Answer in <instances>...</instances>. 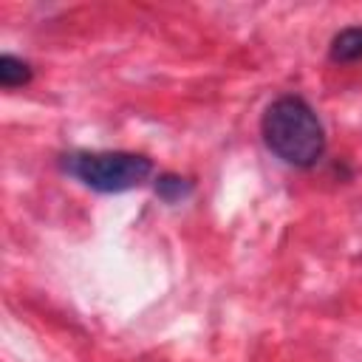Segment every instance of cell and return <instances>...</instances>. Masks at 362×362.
I'll use <instances>...</instances> for the list:
<instances>
[{
  "label": "cell",
  "mask_w": 362,
  "mask_h": 362,
  "mask_svg": "<svg viewBox=\"0 0 362 362\" xmlns=\"http://www.w3.org/2000/svg\"><path fill=\"white\" fill-rule=\"evenodd\" d=\"M266 147L291 167H314L325 153V130L303 96H277L260 119Z\"/></svg>",
  "instance_id": "cell-1"
},
{
  "label": "cell",
  "mask_w": 362,
  "mask_h": 362,
  "mask_svg": "<svg viewBox=\"0 0 362 362\" xmlns=\"http://www.w3.org/2000/svg\"><path fill=\"white\" fill-rule=\"evenodd\" d=\"M31 76H34V71H31V65L25 59H20L14 54H3L0 57V85L3 88L11 90V88H20V85H28Z\"/></svg>",
  "instance_id": "cell-5"
},
{
  "label": "cell",
  "mask_w": 362,
  "mask_h": 362,
  "mask_svg": "<svg viewBox=\"0 0 362 362\" xmlns=\"http://www.w3.org/2000/svg\"><path fill=\"white\" fill-rule=\"evenodd\" d=\"M62 170L93 192H127L150 178L153 161L124 150H79L62 158Z\"/></svg>",
  "instance_id": "cell-2"
},
{
  "label": "cell",
  "mask_w": 362,
  "mask_h": 362,
  "mask_svg": "<svg viewBox=\"0 0 362 362\" xmlns=\"http://www.w3.org/2000/svg\"><path fill=\"white\" fill-rule=\"evenodd\" d=\"M328 57H331V62H339V65L359 62V59H362V25H348V28H342V31L331 40Z\"/></svg>",
  "instance_id": "cell-3"
},
{
  "label": "cell",
  "mask_w": 362,
  "mask_h": 362,
  "mask_svg": "<svg viewBox=\"0 0 362 362\" xmlns=\"http://www.w3.org/2000/svg\"><path fill=\"white\" fill-rule=\"evenodd\" d=\"M192 181L178 175V173H161L156 178V195L164 201V204H181L192 195Z\"/></svg>",
  "instance_id": "cell-4"
}]
</instances>
